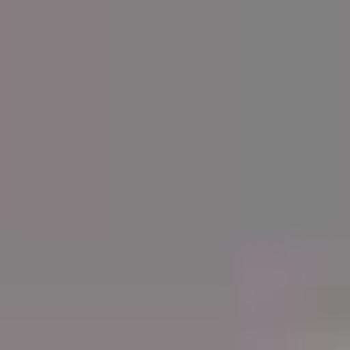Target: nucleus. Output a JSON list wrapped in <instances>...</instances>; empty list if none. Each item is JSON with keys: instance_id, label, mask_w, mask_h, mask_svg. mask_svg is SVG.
Listing matches in <instances>:
<instances>
[]
</instances>
